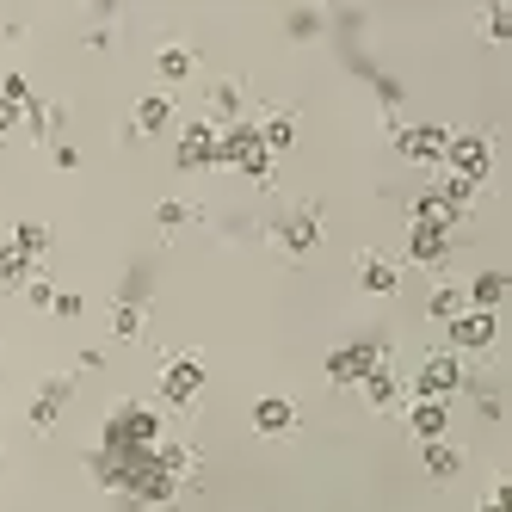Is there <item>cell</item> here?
I'll use <instances>...</instances> for the list:
<instances>
[{
	"instance_id": "cell-15",
	"label": "cell",
	"mask_w": 512,
	"mask_h": 512,
	"mask_svg": "<svg viewBox=\"0 0 512 512\" xmlns=\"http://www.w3.org/2000/svg\"><path fill=\"white\" fill-rule=\"evenodd\" d=\"M315 241H321V223H315V210H297V216L284 223V247H290V253H309Z\"/></svg>"
},
{
	"instance_id": "cell-20",
	"label": "cell",
	"mask_w": 512,
	"mask_h": 512,
	"mask_svg": "<svg viewBox=\"0 0 512 512\" xmlns=\"http://www.w3.org/2000/svg\"><path fill=\"white\" fill-rule=\"evenodd\" d=\"M155 68H161V81H186V75H192V50H186V44H167V50L155 56Z\"/></svg>"
},
{
	"instance_id": "cell-21",
	"label": "cell",
	"mask_w": 512,
	"mask_h": 512,
	"mask_svg": "<svg viewBox=\"0 0 512 512\" xmlns=\"http://www.w3.org/2000/svg\"><path fill=\"white\" fill-rule=\"evenodd\" d=\"M500 303H506V278H500V272H482V278H475V309L494 315Z\"/></svg>"
},
{
	"instance_id": "cell-29",
	"label": "cell",
	"mask_w": 512,
	"mask_h": 512,
	"mask_svg": "<svg viewBox=\"0 0 512 512\" xmlns=\"http://www.w3.org/2000/svg\"><path fill=\"white\" fill-rule=\"evenodd\" d=\"M210 105H216V112H241V87H235V81H223V87L210 93Z\"/></svg>"
},
{
	"instance_id": "cell-25",
	"label": "cell",
	"mask_w": 512,
	"mask_h": 512,
	"mask_svg": "<svg viewBox=\"0 0 512 512\" xmlns=\"http://www.w3.org/2000/svg\"><path fill=\"white\" fill-rule=\"evenodd\" d=\"M155 216H161V229H186V223H192V204H179V198H167V204H161Z\"/></svg>"
},
{
	"instance_id": "cell-18",
	"label": "cell",
	"mask_w": 512,
	"mask_h": 512,
	"mask_svg": "<svg viewBox=\"0 0 512 512\" xmlns=\"http://www.w3.org/2000/svg\"><path fill=\"white\" fill-rule=\"evenodd\" d=\"M31 284V260L19 247H0V290H25Z\"/></svg>"
},
{
	"instance_id": "cell-24",
	"label": "cell",
	"mask_w": 512,
	"mask_h": 512,
	"mask_svg": "<svg viewBox=\"0 0 512 512\" xmlns=\"http://www.w3.org/2000/svg\"><path fill=\"white\" fill-rule=\"evenodd\" d=\"M112 334H118V340H136V334H142V309H136V303H118V309H112Z\"/></svg>"
},
{
	"instance_id": "cell-30",
	"label": "cell",
	"mask_w": 512,
	"mask_h": 512,
	"mask_svg": "<svg viewBox=\"0 0 512 512\" xmlns=\"http://www.w3.org/2000/svg\"><path fill=\"white\" fill-rule=\"evenodd\" d=\"M25 297H31V303H38V309H50V303H56V290H50L44 278H31V284H25Z\"/></svg>"
},
{
	"instance_id": "cell-27",
	"label": "cell",
	"mask_w": 512,
	"mask_h": 512,
	"mask_svg": "<svg viewBox=\"0 0 512 512\" xmlns=\"http://www.w3.org/2000/svg\"><path fill=\"white\" fill-rule=\"evenodd\" d=\"M266 149H290V136H297V130H290V118H266Z\"/></svg>"
},
{
	"instance_id": "cell-22",
	"label": "cell",
	"mask_w": 512,
	"mask_h": 512,
	"mask_svg": "<svg viewBox=\"0 0 512 512\" xmlns=\"http://www.w3.org/2000/svg\"><path fill=\"white\" fill-rule=\"evenodd\" d=\"M364 395H371V401H377V408H395V401H401V389H395V377L383 371V364H377V371H371V377H364Z\"/></svg>"
},
{
	"instance_id": "cell-14",
	"label": "cell",
	"mask_w": 512,
	"mask_h": 512,
	"mask_svg": "<svg viewBox=\"0 0 512 512\" xmlns=\"http://www.w3.org/2000/svg\"><path fill=\"white\" fill-rule=\"evenodd\" d=\"M62 401H68V377L44 383V395L31 401V426H38V432H50V426H56V408H62Z\"/></svg>"
},
{
	"instance_id": "cell-26",
	"label": "cell",
	"mask_w": 512,
	"mask_h": 512,
	"mask_svg": "<svg viewBox=\"0 0 512 512\" xmlns=\"http://www.w3.org/2000/svg\"><path fill=\"white\" fill-rule=\"evenodd\" d=\"M432 315H438V321H457V315H463V290H438V297H432Z\"/></svg>"
},
{
	"instance_id": "cell-31",
	"label": "cell",
	"mask_w": 512,
	"mask_h": 512,
	"mask_svg": "<svg viewBox=\"0 0 512 512\" xmlns=\"http://www.w3.org/2000/svg\"><path fill=\"white\" fill-rule=\"evenodd\" d=\"M7 130H19V105H13V99H0V136H7Z\"/></svg>"
},
{
	"instance_id": "cell-8",
	"label": "cell",
	"mask_w": 512,
	"mask_h": 512,
	"mask_svg": "<svg viewBox=\"0 0 512 512\" xmlns=\"http://www.w3.org/2000/svg\"><path fill=\"white\" fill-rule=\"evenodd\" d=\"M395 142H401V155H408V161H426V167H438V161H445V142H451V130H445V124H414V130H401Z\"/></svg>"
},
{
	"instance_id": "cell-32",
	"label": "cell",
	"mask_w": 512,
	"mask_h": 512,
	"mask_svg": "<svg viewBox=\"0 0 512 512\" xmlns=\"http://www.w3.org/2000/svg\"><path fill=\"white\" fill-rule=\"evenodd\" d=\"M482 512H506V482H500V488L488 494V506H482Z\"/></svg>"
},
{
	"instance_id": "cell-19",
	"label": "cell",
	"mask_w": 512,
	"mask_h": 512,
	"mask_svg": "<svg viewBox=\"0 0 512 512\" xmlns=\"http://www.w3.org/2000/svg\"><path fill=\"white\" fill-rule=\"evenodd\" d=\"M414 432L420 438H445V401H414Z\"/></svg>"
},
{
	"instance_id": "cell-2",
	"label": "cell",
	"mask_w": 512,
	"mask_h": 512,
	"mask_svg": "<svg viewBox=\"0 0 512 512\" xmlns=\"http://www.w3.org/2000/svg\"><path fill=\"white\" fill-rule=\"evenodd\" d=\"M155 445H161V414L142 408V401H124L105 420V451H155Z\"/></svg>"
},
{
	"instance_id": "cell-6",
	"label": "cell",
	"mask_w": 512,
	"mask_h": 512,
	"mask_svg": "<svg viewBox=\"0 0 512 512\" xmlns=\"http://www.w3.org/2000/svg\"><path fill=\"white\" fill-rule=\"evenodd\" d=\"M198 389H204V358H173L167 371H161V395L173 401V408H186V401H198Z\"/></svg>"
},
{
	"instance_id": "cell-12",
	"label": "cell",
	"mask_w": 512,
	"mask_h": 512,
	"mask_svg": "<svg viewBox=\"0 0 512 512\" xmlns=\"http://www.w3.org/2000/svg\"><path fill=\"white\" fill-rule=\"evenodd\" d=\"M358 278H364V290H371V297H395V284H401V272L383 260V253H364V260H358Z\"/></svg>"
},
{
	"instance_id": "cell-7",
	"label": "cell",
	"mask_w": 512,
	"mask_h": 512,
	"mask_svg": "<svg viewBox=\"0 0 512 512\" xmlns=\"http://www.w3.org/2000/svg\"><path fill=\"white\" fill-rule=\"evenodd\" d=\"M173 161L186 167V173H204V167H216V130L198 118V124H186L179 130V149H173Z\"/></svg>"
},
{
	"instance_id": "cell-16",
	"label": "cell",
	"mask_w": 512,
	"mask_h": 512,
	"mask_svg": "<svg viewBox=\"0 0 512 512\" xmlns=\"http://www.w3.org/2000/svg\"><path fill=\"white\" fill-rule=\"evenodd\" d=\"M167 118H173V105H167L161 93H149V99L136 105V136H161V130H167Z\"/></svg>"
},
{
	"instance_id": "cell-11",
	"label": "cell",
	"mask_w": 512,
	"mask_h": 512,
	"mask_svg": "<svg viewBox=\"0 0 512 512\" xmlns=\"http://www.w3.org/2000/svg\"><path fill=\"white\" fill-rule=\"evenodd\" d=\"M408 260H414V266H445V260H451V229L414 223V229H408Z\"/></svg>"
},
{
	"instance_id": "cell-1",
	"label": "cell",
	"mask_w": 512,
	"mask_h": 512,
	"mask_svg": "<svg viewBox=\"0 0 512 512\" xmlns=\"http://www.w3.org/2000/svg\"><path fill=\"white\" fill-rule=\"evenodd\" d=\"M186 451H99L93 457V475L99 482H112V488H124V494H136V500H173V488H179V475H186Z\"/></svg>"
},
{
	"instance_id": "cell-10",
	"label": "cell",
	"mask_w": 512,
	"mask_h": 512,
	"mask_svg": "<svg viewBox=\"0 0 512 512\" xmlns=\"http://www.w3.org/2000/svg\"><path fill=\"white\" fill-rule=\"evenodd\" d=\"M457 383H463V364H457V352H432V358L420 364V395H426V401H445Z\"/></svg>"
},
{
	"instance_id": "cell-28",
	"label": "cell",
	"mask_w": 512,
	"mask_h": 512,
	"mask_svg": "<svg viewBox=\"0 0 512 512\" xmlns=\"http://www.w3.org/2000/svg\"><path fill=\"white\" fill-rule=\"evenodd\" d=\"M488 38H494V44L512 38V7H494V13H488Z\"/></svg>"
},
{
	"instance_id": "cell-17",
	"label": "cell",
	"mask_w": 512,
	"mask_h": 512,
	"mask_svg": "<svg viewBox=\"0 0 512 512\" xmlns=\"http://www.w3.org/2000/svg\"><path fill=\"white\" fill-rule=\"evenodd\" d=\"M426 469H432V482H451V475L463 469V457L445 445V438H426Z\"/></svg>"
},
{
	"instance_id": "cell-3",
	"label": "cell",
	"mask_w": 512,
	"mask_h": 512,
	"mask_svg": "<svg viewBox=\"0 0 512 512\" xmlns=\"http://www.w3.org/2000/svg\"><path fill=\"white\" fill-rule=\"evenodd\" d=\"M216 161L235 167V173H247V179H266L272 173V149H266V136L253 130V124H235V130L216 136Z\"/></svg>"
},
{
	"instance_id": "cell-13",
	"label": "cell",
	"mask_w": 512,
	"mask_h": 512,
	"mask_svg": "<svg viewBox=\"0 0 512 512\" xmlns=\"http://www.w3.org/2000/svg\"><path fill=\"white\" fill-rule=\"evenodd\" d=\"M253 426L260 432H290L297 426V408H290L284 395H266V401H253Z\"/></svg>"
},
{
	"instance_id": "cell-5",
	"label": "cell",
	"mask_w": 512,
	"mask_h": 512,
	"mask_svg": "<svg viewBox=\"0 0 512 512\" xmlns=\"http://www.w3.org/2000/svg\"><path fill=\"white\" fill-rule=\"evenodd\" d=\"M377 364H383V346H340L334 358H327V383H340V389L346 383H364Z\"/></svg>"
},
{
	"instance_id": "cell-9",
	"label": "cell",
	"mask_w": 512,
	"mask_h": 512,
	"mask_svg": "<svg viewBox=\"0 0 512 512\" xmlns=\"http://www.w3.org/2000/svg\"><path fill=\"white\" fill-rule=\"evenodd\" d=\"M494 334H500V321H494L488 309H469V315L451 321V346H457V352H488Z\"/></svg>"
},
{
	"instance_id": "cell-4",
	"label": "cell",
	"mask_w": 512,
	"mask_h": 512,
	"mask_svg": "<svg viewBox=\"0 0 512 512\" xmlns=\"http://www.w3.org/2000/svg\"><path fill=\"white\" fill-rule=\"evenodd\" d=\"M438 167H451L457 186H482V179H488V142L482 136H451Z\"/></svg>"
},
{
	"instance_id": "cell-23",
	"label": "cell",
	"mask_w": 512,
	"mask_h": 512,
	"mask_svg": "<svg viewBox=\"0 0 512 512\" xmlns=\"http://www.w3.org/2000/svg\"><path fill=\"white\" fill-rule=\"evenodd\" d=\"M13 247L25 253V260H38V253L50 247V229H44V223H19V235H13Z\"/></svg>"
}]
</instances>
